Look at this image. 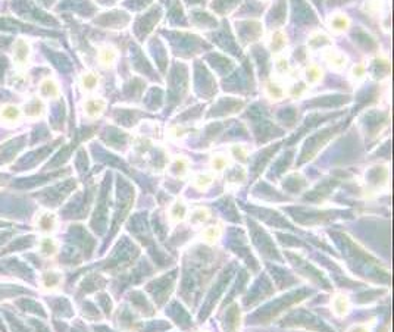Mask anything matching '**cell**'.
I'll list each match as a JSON object with an SVG mask.
<instances>
[{
    "label": "cell",
    "instance_id": "obj_5",
    "mask_svg": "<svg viewBox=\"0 0 394 332\" xmlns=\"http://www.w3.org/2000/svg\"><path fill=\"white\" fill-rule=\"evenodd\" d=\"M40 93H41V96H44V97H54V96H57V86L54 84L53 81H50V79H46V81H43L41 82V86H40Z\"/></svg>",
    "mask_w": 394,
    "mask_h": 332
},
{
    "label": "cell",
    "instance_id": "obj_3",
    "mask_svg": "<svg viewBox=\"0 0 394 332\" xmlns=\"http://www.w3.org/2000/svg\"><path fill=\"white\" fill-rule=\"evenodd\" d=\"M54 222H56V219H54L52 213H43L37 218V225H38L37 228H40L44 232H49L54 228Z\"/></svg>",
    "mask_w": 394,
    "mask_h": 332
},
{
    "label": "cell",
    "instance_id": "obj_1",
    "mask_svg": "<svg viewBox=\"0 0 394 332\" xmlns=\"http://www.w3.org/2000/svg\"><path fill=\"white\" fill-rule=\"evenodd\" d=\"M30 57V46L25 40H18L14 46V60L17 65L27 63Z\"/></svg>",
    "mask_w": 394,
    "mask_h": 332
},
{
    "label": "cell",
    "instance_id": "obj_2",
    "mask_svg": "<svg viewBox=\"0 0 394 332\" xmlns=\"http://www.w3.org/2000/svg\"><path fill=\"white\" fill-rule=\"evenodd\" d=\"M0 118H2V121L6 122V124H14V122L19 121L21 111H19L17 106H5V108H2V111H0Z\"/></svg>",
    "mask_w": 394,
    "mask_h": 332
},
{
    "label": "cell",
    "instance_id": "obj_6",
    "mask_svg": "<svg viewBox=\"0 0 394 332\" xmlns=\"http://www.w3.org/2000/svg\"><path fill=\"white\" fill-rule=\"evenodd\" d=\"M40 252L46 256H52L56 252V242L52 238H44L40 244Z\"/></svg>",
    "mask_w": 394,
    "mask_h": 332
},
{
    "label": "cell",
    "instance_id": "obj_4",
    "mask_svg": "<svg viewBox=\"0 0 394 332\" xmlns=\"http://www.w3.org/2000/svg\"><path fill=\"white\" fill-rule=\"evenodd\" d=\"M43 112V105L38 102V99H34L31 102H28L24 108V113L27 118H38Z\"/></svg>",
    "mask_w": 394,
    "mask_h": 332
}]
</instances>
